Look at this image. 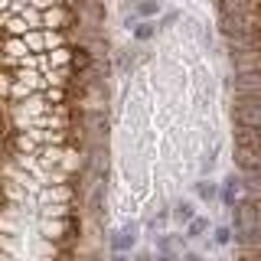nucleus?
Here are the masks:
<instances>
[{
    "mask_svg": "<svg viewBox=\"0 0 261 261\" xmlns=\"http://www.w3.org/2000/svg\"><path fill=\"white\" fill-rule=\"evenodd\" d=\"M235 127H261V92H239L232 105Z\"/></svg>",
    "mask_w": 261,
    "mask_h": 261,
    "instance_id": "nucleus-1",
    "label": "nucleus"
},
{
    "mask_svg": "<svg viewBox=\"0 0 261 261\" xmlns=\"http://www.w3.org/2000/svg\"><path fill=\"white\" fill-rule=\"evenodd\" d=\"M153 261H179V251H157Z\"/></svg>",
    "mask_w": 261,
    "mask_h": 261,
    "instance_id": "nucleus-14",
    "label": "nucleus"
},
{
    "mask_svg": "<svg viewBox=\"0 0 261 261\" xmlns=\"http://www.w3.org/2000/svg\"><path fill=\"white\" fill-rule=\"evenodd\" d=\"M216 261H225V258H216Z\"/></svg>",
    "mask_w": 261,
    "mask_h": 261,
    "instance_id": "nucleus-19",
    "label": "nucleus"
},
{
    "mask_svg": "<svg viewBox=\"0 0 261 261\" xmlns=\"http://www.w3.org/2000/svg\"><path fill=\"white\" fill-rule=\"evenodd\" d=\"M167 222H170V209H160L157 216L150 219V228H163V225H167Z\"/></svg>",
    "mask_w": 261,
    "mask_h": 261,
    "instance_id": "nucleus-13",
    "label": "nucleus"
},
{
    "mask_svg": "<svg viewBox=\"0 0 261 261\" xmlns=\"http://www.w3.org/2000/svg\"><path fill=\"white\" fill-rule=\"evenodd\" d=\"M196 196H199L202 202H212V199H219V186L212 183V179H206V176H202L199 183H196Z\"/></svg>",
    "mask_w": 261,
    "mask_h": 261,
    "instance_id": "nucleus-9",
    "label": "nucleus"
},
{
    "mask_svg": "<svg viewBox=\"0 0 261 261\" xmlns=\"http://www.w3.org/2000/svg\"><path fill=\"white\" fill-rule=\"evenodd\" d=\"M137 59H141V56H134L130 49H118V72H121V75H127V72L137 65Z\"/></svg>",
    "mask_w": 261,
    "mask_h": 261,
    "instance_id": "nucleus-11",
    "label": "nucleus"
},
{
    "mask_svg": "<svg viewBox=\"0 0 261 261\" xmlns=\"http://www.w3.org/2000/svg\"><path fill=\"white\" fill-rule=\"evenodd\" d=\"M186 235H157V251H179Z\"/></svg>",
    "mask_w": 261,
    "mask_h": 261,
    "instance_id": "nucleus-10",
    "label": "nucleus"
},
{
    "mask_svg": "<svg viewBox=\"0 0 261 261\" xmlns=\"http://www.w3.org/2000/svg\"><path fill=\"white\" fill-rule=\"evenodd\" d=\"M111 261H134V258H130V251H114Z\"/></svg>",
    "mask_w": 261,
    "mask_h": 261,
    "instance_id": "nucleus-18",
    "label": "nucleus"
},
{
    "mask_svg": "<svg viewBox=\"0 0 261 261\" xmlns=\"http://www.w3.org/2000/svg\"><path fill=\"white\" fill-rule=\"evenodd\" d=\"M160 4H163V0H160Z\"/></svg>",
    "mask_w": 261,
    "mask_h": 261,
    "instance_id": "nucleus-20",
    "label": "nucleus"
},
{
    "mask_svg": "<svg viewBox=\"0 0 261 261\" xmlns=\"http://www.w3.org/2000/svg\"><path fill=\"white\" fill-rule=\"evenodd\" d=\"M137 239H141V225H137V222L121 225L118 232L111 235V251H130L137 245Z\"/></svg>",
    "mask_w": 261,
    "mask_h": 261,
    "instance_id": "nucleus-3",
    "label": "nucleus"
},
{
    "mask_svg": "<svg viewBox=\"0 0 261 261\" xmlns=\"http://www.w3.org/2000/svg\"><path fill=\"white\" fill-rule=\"evenodd\" d=\"M130 258H134V261H153V251H134Z\"/></svg>",
    "mask_w": 261,
    "mask_h": 261,
    "instance_id": "nucleus-16",
    "label": "nucleus"
},
{
    "mask_svg": "<svg viewBox=\"0 0 261 261\" xmlns=\"http://www.w3.org/2000/svg\"><path fill=\"white\" fill-rule=\"evenodd\" d=\"M105 196H108V183H105V179H98V183H92V190L85 193L88 216H92L95 222H101V219H105Z\"/></svg>",
    "mask_w": 261,
    "mask_h": 261,
    "instance_id": "nucleus-2",
    "label": "nucleus"
},
{
    "mask_svg": "<svg viewBox=\"0 0 261 261\" xmlns=\"http://www.w3.org/2000/svg\"><path fill=\"white\" fill-rule=\"evenodd\" d=\"M193 216H196V206H193L190 199H176V202H173V209H170V219H176L179 225H186Z\"/></svg>",
    "mask_w": 261,
    "mask_h": 261,
    "instance_id": "nucleus-6",
    "label": "nucleus"
},
{
    "mask_svg": "<svg viewBox=\"0 0 261 261\" xmlns=\"http://www.w3.org/2000/svg\"><path fill=\"white\" fill-rule=\"evenodd\" d=\"M219 199H222V206H235V202L242 199V173H228L222 179V186H219Z\"/></svg>",
    "mask_w": 261,
    "mask_h": 261,
    "instance_id": "nucleus-4",
    "label": "nucleus"
},
{
    "mask_svg": "<svg viewBox=\"0 0 261 261\" xmlns=\"http://www.w3.org/2000/svg\"><path fill=\"white\" fill-rule=\"evenodd\" d=\"M179 20V13H163V20L157 23V27H170V23H176Z\"/></svg>",
    "mask_w": 261,
    "mask_h": 261,
    "instance_id": "nucleus-15",
    "label": "nucleus"
},
{
    "mask_svg": "<svg viewBox=\"0 0 261 261\" xmlns=\"http://www.w3.org/2000/svg\"><path fill=\"white\" fill-rule=\"evenodd\" d=\"M130 33H134L137 43H150L153 33H157V23H153V20H137L134 27H130Z\"/></svg>",
    "mask_w": 261,
    "mask_h": 261,
    "instance_id": "nucleus-8",
    "label": "nucleus"
},
{
    "mask_svg": "<svg viewBox=\"0 0 261 261\" xmlns=\"http://www.w3.org/2000/svg\"><path fill=\"white\" fill-rule=\"evenodd\" d=\"M157 13H160V0H137V4L130 7V16H134V20H153Z\"/></svg>",
    "mask_w": 261,
    "mask_h": 261,
    "instance_id": "nucleus-5",
    "label": "nucleus"
},
{
    "mask_svg": "<svg viewBox=\"0 0 261 261\" xmlns=\"http://www.w3.org/2000/svg\"><path fill=\"white\" fill-rule=\"evenodd\" d=\"M209 235V219L206 216H193L186 222V239H206Z\"/></svg>",
    "mask_w": 261,
    "mask_h": 261,
    "instance_id": "nucleus-7",
    "label": "nucleus"
},
{
    "mask_svg": "<svg viewBox=\"0 0 261 261\" xmlns=\"http://www.w3.org/2000/svg\"><path fill=\"white\" fill-rule=\"evenodd\" d=\"M179 261H202V255H199V251H183Z\"/></svg>",
    "mask_w": 261,
    "mask_h": 261,
    "instance_id": "nucleus-17",
    "label": "nucleus"
},
{
    "mask_svg": "<svg viewBox=\"0 0 261 261\" xmlns=\"http://www.w3.org/2000/svg\"><path fill=\"white\" fill-rule=\"evenodd\" d=\"M212 245H219V248L232 245V225H216L212 228Z\"/></svg>",
    "mask_w": 261,
    "mask_h": 261,
    "instance_id": "nucleus-12",
    "label": "nucleus"
}]
</instances>
